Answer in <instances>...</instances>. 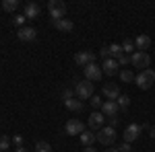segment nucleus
<instances>
[{
    "label": "nucleus",
    "instance_id": "nucleus-1",
    "mask_svg": "<svg viewBox=\"0 0 155 152\" xmlns=\"http://www.w3.org/2000/svg\"><path fill=\"white\" fill-rule=\"evenodd\" d=\"M134 82H137V86H139L141 91H149V88L155 84V70H151V68L141 70L137 76H134Z\"/></svg>",
    "mask_w": 155,
    "mask_h": 152
},
{
    "label": "nucleus",
    "instance_id": "nucleus-2",
    "mask_svg": "<svg viewBox=\"0 0 155 152\" xmlns=\"http://www.w3.org/2000/svg\"><path fill=\"white\" fill-rule=\"evenodd\" d=\"M48 11H50L52 21H60V19H64V14H66V4H64L62 0H50Z\"/></svg>",
    "mask_w": 155,
    "mask_h": 152
},
{
    "label": "nucleus",
    "instance_id": "nucleus-3",
    "mask_svg": "<svg viewBox=\"0 0 155 152\" xmlns=\"http://www.w3.org/2000/svg\"><path fill=\"white\" fill-rule=\"evenodd\" d=\"M130 64H132V66H137L139 72L147 70L149 64H151V56H149L147 51H134V54L130 56Z\"/></svg>",
    "mask_w": 155,
    "mask_h": 152
},
{
    "label": "nucleus",
    "instance_id": "nucleus-4",
    "mask_svg": "<svg viewBox=\"0 0 155 152\" xmlns=\"http://www.w3.org/2000/svg\"><path fill=\"white\" fill-rule=\"evenodd\" d=\"M95 138H97L99 144H104V146H112V144L116 142V129L110 128V126H107V128H101L95 134Z\"/></svg>",
    "mask_w": 155,
    "mask_h": 152
},
{
    "label": "nucleus",
    "instance_id": "nucleus-5",
    "mask_svg": "<svg viewBox=\"0 0 155 152\" xmlns=\"http://www.w3.org/2000/svg\"><path fill=\"white\" fill-rule=\"evenodd\" d=\"M74 95H77L79 99H91V97H93V82L79 80L74 84Z\"/></svg>",
    "mask_w": 155,
    "mask_h": 152
},
{
    "label": "nucleus",
    "instance_id": "nucleus-6",
    "mask_svg": "<svg viewBox=\"0 0 155 152\" xmlns=\"http://www.w3.org/2000/svg\"><path fill=\"white\" fill-rule=\"evenodd\" d=\"M83 72H85V80H89V82H97L104 76L101 66H97V64H89L87 68H83Z\"/></svg>",
    "mask_w": 155,
    "mask_h": 152
},
{
    "label": "nucleus",
    "instance_id": "nucleus-7",
    "mask_svg": "<svg viewBox=\"0 0 155 152\" xmlns=\"http://www.w3.org/2000/svg\"><path fill=\"white\" fill-rule=\"evenodd\" d=\"M64 132H66L68 136H81L85 132V123L79 121V119H68L66 126H64Z\"/></svg>",
    "mask_w": 155,
    "mask_h": 152
},
{
    "label": "nucleus",
    "instance_id": "nucleus-8",
    "mask_svg": "<svg viewBox=\"0 0 155 152\" xmlns=\"http://www.w3.org/2000/svg\"><path fill=\"white\" fill-rule=\"evenodd\" d=\"M141 126L139 123H130L128 128L122 132V138H124V142L126 144H130V142H134V140H139V136H141Z\"/></svg>",
    "mask_w": 155,
    "mask_h": 152
},
{
    "label": "nucleus",
    "instance_id": "nucleus-9",
    "mask_svg": "<svg viewBox=\"0 0 155 152\" xmlns=\"http://www.w3.org/2000/svg\"><path fill=\"white\" fill-rule=\"evenodd\" d=\"M104 121H106V115L104 113H99V111H91L89 113V119H87V126H89V129H99L104 128Z\"/></svg>",
    "mask_w": 155,
    "mask_h": 152
},
{
    "label": "nucleus",
    "instance_id": "nucleus-10",
    "mask_svg": "<svg viewBox=\"0 0 155 152\" xmlns=\"http://www.w3.org/2000/svg\"><path fill=\"white\" fill-rule=\"evenodd\" d=\"M74 62H77V66H83V68H87L89 64H95V54H91L89 49L79 51V54L74 56Z\"/></svg>",
    "mask_w": 155,
    "mask_h": 152
},
{
    "label": "nucleus",
    "instance_id": "nucleus-11",
    "mask_svg": "<svg viewBox=\"0 0 155 152\" xmlns=\"http://www.w3.org/2000/svg\"><path fill=\"white\" fill-rule=\"evenodd\" d=\"M104 95H106L107 101H116V99L120 97L118 84H116V82H106V84H104Z\"/></svg>",
    "mask_w": 155,
    "mask_h": 152
},
{
    "label": "nucleus",
    "instance_id": "nucleus-12",
    "mask_svg": "<svg viewBox=\"0 0 155 152\" xmlns=\"http://www.w3.org/2000/svg\"><path fill=\"white\" fill-rule=\"evenodd\" d=\"M17 37H19L21 41H33L37 37V31H35V27H21V29L17 31Z\"/></svg>",
    "mask_w": 155,
    "mask_h": 152
},
{
    "label": "nucleus",
    "instance_id": "nucleus-13",
    "mask_svg": "<svg viewBox=\"0 0 155 152\" xmlns=\"http://www.w3.org/2000/svg\"><path fill=\"white\" fill-rule=\"evenodd\" d=\"M39 12H41V8L37 6L35 2H27V4H25L23 14L29 19V21H35V19H39Z\"/></svg>",
    "mask_w": 155,
    "mask_h": 152
},
{
    "label": "nucleus",
    "instance_id": "nucleus-14",
    "mask_svg": "<svg viewBox=\"0 0 155 152\" xmlns=\"http://www.w3.org/2000/svg\"><path fill=\"white\" fill-rule=\"evenodd\" d=\"M118 111H120V107H118L116 101H106V103L101 105V113H104L106 117H116Z\"/></svg>",
    "mask_w": 155,
    "mask_h": 152
},
{
    "label": "nucleus",
    "instance_id": "nucleus-15",
    "mask_svg": "<svg viewBox=\"0 0 155 152\" xmlns=\"http://www.w3.org/2000/svg\"><path fill=\"white\" fill-rule=\"evenodd\" d=\"M101 70L106 72V76H114V74H118V62L116 60H104V66H101Z\"/></svg>",
    "mask_w": 155,
    "mask_h": 152
},
{
    "label": "nucleus",
    "instance_id": "nucleus-16",
    "mask_svg": "<svg viewBox=\"0 0 155 152\" xmlns=\"http://www.w3.org/2000/svg\"><path fill=\"white\" fill-rule=\"evenodd\" d=\"M151 45V37L149 35H139L134 39V47H137V51H145V49H149Z\"/></svg>",
    "mask_w": 155,
    "mask_h": 152
},
{
    "label": "nucleus",
    "instance_id": "nucleus-17",
    "mask_svg": "<svg viewBox=\"0 0 155 152\" xmlns=\"http://www.w3.org/2000/svg\"><path fill=\"white\" fill-rule=\"evenodd\" d=\"M52 23H54V27H56L58 31H62V33H68V31H72V27H74V23L68 21V19H60V21H52Z\"/></svg>",
    "mask_w": 155,
    "mask_h": 152
},
{
    "label": "nucleus",
    "instance_id": "nucleus-18",
    "mask_svg": "<svg viewBox=\"0 0 155 152\" xmlns=\"http://www.w3.org/2000/svg\"><path fill=\"white\" fill-rule=\"evenodd\" d=\"M79 138H81V144H83L85 148H91V144L97 140L95 134H93V132H89V129H85V132L81 134V136H79Z\"/></svg>",
    "mask_w": 155,
    "mask_h": 152
},
{
    "label": "nucleus",
    "instance_id": "nucleus-19",
    "mask_svg": "<svg viewBox=\"0 0 155 152\" xmlns=\"http://www.w3.org/2000/svg\"><path fill=\"white\" fill-rule=\"evenodd\" d=\"M64 105L68 107L71 111H83V107H85L81 99H66V101H64Z\"/></svg>",
    "mask_w": 155,
    "mask_h": 152
},
{
    "label": "nucleus",
    "instance_id": "nucleus-20",
    "mask_svg": "<svg viewBox=\"0 0 155 152\" xmlns=\"http://www.w3.org/2000/svg\"><path fill=\"white\" fill-rule=\"evenodd\" d=\"M107 49H110V58H112V60H118L120 56L124 54L120 43H112V45H107Z\"/></svg>",
    "mask_w": 155,
    "mask_h": 152
},
{
    "label": "nucleus",
    "instance_id": "nucleus-21",
    "mask_svg": "<svg viewBox=\"0 0 155 152\" xmlns=\"http://www.w3.org/2000/svg\"><path fill=\"white\" fill-rule=\"evenodd\" d=\"M2 8L6 12H15L19 8V0H4V2H2Z\"/></svg>",
    "mask_w": 155,
    "mask_h": 152
},
{
    "label": "nucleus",
    "instance_id": "nucleus-22",
    "mask_svg": "<svg viewBox=\"0 0 155 152\" xmlns=\"http://www.w3.org/2000/svg\"><path fill=\"white\" fill-rule=\"evenodd\" d=\"M116 103H118V107L122 109V111H126L128 105H130V97H128V95H120L118 99H116Z\"/></svg>",
    "mask_w": 155,
    "mask_h": 152
},
{
    "label": "nucleus",
    "instance_id": "nucleus-23",
    "mask_svg": "<svg viewBox=\"0 0 155 152\" xmlns=\"http://www.w3.org/2000/svg\"><path fill=\"white\" fill-rule=\"evenodd\" d=\"M122 51H124V54H134V51H137V47H134V41H132V39H124V43H122Z\"/></svg>",
    "mask_w": 155,
    "mask_h": 152
},
{
    "label": "nucleus",
    "instance_id": "nucleus-24",
    "mask_svg": "<svg viewBox=\"0 0 155 152\" xmlns=\"http://www.w3.org/2000/svg\"><path fill=\"white\" fill-rule=\"evenodd\" d=\"M35 152H52V146H50L46 140H39L35 144Z\"/></svg>",
    "mask_w": 155,
    "mask_h": 152
},
{
    "label": "nucleus",
    "instance_id": "nucleus-25",
    "mask_svg": "<svg viewBox=\"0 0 155 152\" xmlns=\"http://www.w3.org/2000/svg\"><path fill=\"white\" fill-rule=\"evenodd\" d=\"M118 74H120V80L122 82H132L134 80V74H132L130 70H120Z\"/></svg>",
    "mask_w": 155,
    "mask_h": 152
},
{
    "label": "nucleus",
    "instance_id": "nucleus-26",
    "mask_svg": "<svg viewBox=\"0 0 155 152\" xmlns=\"http://www.w3.org/2000/svg\"><path fill=\"white\" fill-rule=\"evenodd\" d=\"M8 146H11V138H8V136H0V150L6 152Z\"/></svg>",
    "mask_w": 155,
    "mask_h": 152
},
{
    "label": "nucleus",
    "instance_id": "nucleus-27",
    "mask_svg": "<svg viewBox=\"0 0 155 152\" xmlns=\"http://www.w3.org/2000/svg\"><path fill=\"white\" fill-rule=\"evenodd\" d=\"M116 62H118V66H128V64H130V56L122 54V56H120V58L116 60Z\"/></svg>",
    "mask_w": 155,
    "mask_h": 152
},
{
    "label": "nucleus",
    "instance_id": "nucleus-28",
    "mask_svg": "<svg viewBox=\"0 0 155 152\" xmlns=\"http://www.w3.org/2000/svg\"><path fill=\"white\" fill-rule=\"evenodd\" d=\"M89 103H91V107H101L104 105V101H101V99H99V97H97V95H93V97H91V99H89Z\"/></svg>",
    "mask_w": 155,
    "mask_h": 152
},
{
    "label": "nucleus",
    "instance_id": "nucleus-29",
    "mask_svg": "<svg viewBox=\"0 0 155 152\" xmlns=\"http://www.w3.org/2000/svg\"><path fill=\"white\" fill-rule=\"evenodd\" d=\"M25 21H27L25 14H17V17H15V25H19V27H25Z\"/></svg>",
    "mask_w": 155,
    "mask_h": 152
},
{
    "label": "nucleus",
    "instance_id": "nucleus-30",
    "mask_svg": "<svg viewBox=\"0 0 155 152\" xmlns=\"http://www.w3.org/2000/svg\"><path fill=\"white\" fill-rule=\"evenodd\" d=\"M72 93H74L72 88H64V93H62V99H64V101H66V99H72Z\"/></svg>",
    "mask_w": 155,
    "mask_h": 152
},
{
    "label": "nucleus",
    "instance_id": "nucleus-31",
    "mask_svg": "<svg viewBox=\"0 0 155 152\" xmlns=\"http://www.w3.org/2000/svg\"><path fill=\"white\" fill-rule=\"evenodd\" d=\"M99 56H101L104 60H110V49H107V47H101V51H99Z\"/></svg>",
    "mask_w": 155,
    "mask_h": 152
},
{
    "label": "nucleus",
    "instance_id": "nucleus-32",
    "mask_svg": "<svg viewBox=\"0 0 155 152\" xmlns=\"http://www.w3.org/2000/svg\"><path fill=\"white\" fill-rule=\"evenodd\" d=\"M12 142H15V144L21 148V146H23V136H15V138H12Z\"/></svg>",
    "mask_w": 155,
    "mask_h": 152
},
{
    "label": "nucleus",
    "instance_id": "nucleus-33",
    "mask_svg": "<svg viewBox=\"0 0 155 152\" xmlns=\"http://www.w3.org/2000/svg\"><path fill=\"white\" fill-rule=\"evenodd\" d=\"M120 152H132L130 150V144H126V142H124V144L120 146Z\"/></svg>",
    "mask_w": 155,
    "mask_h": 152
},
{
    "label": "nucleus",
    "instance_id": "nucleus-34",
    "mask_svg": "<svg viewBox=\"0 0 155 152\" xmlns=\"http://www.w3.org/2000/svg\"><path fill=\"white\" fill-rule=\"evenodd\" d=\"M118 123V117H110V128H114Z\"/></svg>",
    "mask_w": 155,
    "mask_h": 152
},
{
    "label": "nucleus",
    "instance_id": "nucleus-35",
    "mask_svg": "<svg viewBox=\"0 0 155 152\" xmlns=\"http://www.w3.org/2000/svg\"><path fill=\"white\" fill-rule=\"evenodd\" d=\"M15 152H29V150H27V148H23V146H21V148H17V150H15Z\"/></svg>",
    "mask_w": 155,
    "mask_h": 152
},
{
    "label": "nucleus",
    "instance_id": "nucleus-36",
    "mask_svg": "<svg viewBox=\"0 0 155 152\" xmlns=\"http://www.w3.org/2000/svg\"><path fill=\"white\" fill-rule=\"evenodd\" d=\"M83 152H97V150H95V148H85Z\"/></svg>",
    "mask_w": 155,
    "mask_h": 152
},
{
    "label": "nucleus",
    "instance_id": "nucleus-37",
    "mask_svg": "<svg viewBox=\"0 0 155 152\" xmlns=\"http://www.w3.org/2000/svg\"><path fill=\"white\" fill-rule=\"evenodd\" d=\"M151 138H153V140H155V126H153V128H151Z\"/></svg>",
    "mask_w": 155,
    "mask_h": 152
},
{
    "label": "nucleus",
    "instance_id": "nucleus-38",
    "mask_svg": "<svg viewBox=\"0 0 155 152\" xmlns=\"http://www.w3.org/2000/svg\"><path fill=\"white\" fill-rule=\"evenodd\" d=\"M107 152H120V150H118V148H110Z\"/></svg>",
    "mask_w": 155,
    "mask_h": 152
},
{
    "label": "nucleus",
    "instance_id": "nucleus-39",
    "mask_svg": "<svg viewBox=\"0 0 155 152\" xmlns=\"http://www.w3.org/2000/svg\"><path fill=\"white\" fill-rule=\"evenodd\" d=\"M0 152H2V150H0Z\"/></svg>",
    "mask_w": 155,
    "mask_h": 152
}]
</instances>
